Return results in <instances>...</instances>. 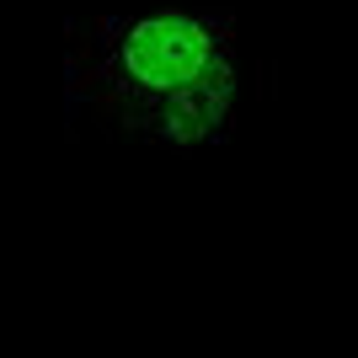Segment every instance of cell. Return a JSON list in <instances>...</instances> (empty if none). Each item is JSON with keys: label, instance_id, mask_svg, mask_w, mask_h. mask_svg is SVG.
Segmentation results:
<instances>
[{"label": "cell", "instance_id": "obj_1", "mask_svg": "<svg viewBox=\"0 0 358 358\" xmlns=\"http://www.w3.org/2000/svg\"><path fill=\"white\" fill-rule=\"evenodd\" d=\"M70 91L134 139L171 150L214 145L236 102V27L182 0L102 16L70 43Z\"/></svg>", "mask_w": 358, "mask_h": 358}]
</instances>
